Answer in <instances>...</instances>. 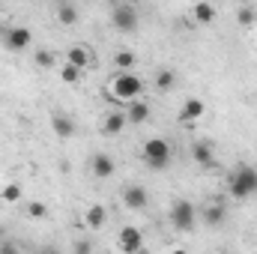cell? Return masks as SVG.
Here are the masks:
<instances>
[{
	"mask_svg": "<svg viewBox=\"0 0 257 254\" xmlns=\"http://www.w3.org/2000/svg\"><path fill=\"white\" fill-rule=\"evenodd\" d=\"M227 191H230L233 200H248L251 194H257V168L236 165L227 177Z\"/></svg>",
	"mask_w": 257,
	"mask_h": 254,
	"instance_id": "cell-1",
	"label": "cell"
},
{
	"mask_svg": "<svg viewBox=\"0 0 257 254\" xmlns=\"http://www.w3.org/2000/svg\"><path fill=\"white\" fill-rule=\"evenodd\" d=\"M141 93H144V81L128 69V72H120L114 81H111V96L117 99V102H123L128 105L132 99H141Z\"/></svg>",
	"mask_w": 257,
	"mask_h": 254,
	"instance_id": "cell-2",
	"label": "cell"
},
{
	"mask_svg": "<svg viewBox=\"0 0 257 254\" xmlns=\"http://www.w3.org/2000/svg\"><path fill=\"white\" fill-rule=\"evenodd\" d=\"M144 162L153 171H165L171 165V144L165 138H150L144 144Z\"/></svg>",
	"mask_w": 257,
	"mask_h": 254,
	"instance_id": "cell-3",
	"label": "cell"
},
{
	"mask_svg": "<svg viewBox=\"0 0 257 254\" xmlns=\"http://www.w3.org/2000/svg\"><path fill=\"white\" fill-rule=\"evenodd\" d=\"M194 221H197V209H194L192 200H177L171 206V224L180 230V233H192Z\"/></svg>",
	"mask_w": 257,
	"mask_h": 254,
	"instance_id": "cell-4",
	"label": "cell"
},
{
	"mask_svg": "<svg viewBox=\"0 0 257 254\" xmlns=\"http://www.w3.org/2000/svg\"><path fill=\"white\" fill-rule=\"evenodd\" d=\"M111 21L120 33H135L138 30V9L135 3H117L114 12H111Z\"/></svg>",
	"mask_w": 257,
	"mask_h": 254,
	"instance_id": "cell-5",
	"label": "cell"
},
{
	"mask_svg": "<svg viewBox=\"0 0 257 254\" xmlns=\"http://www.w3.org/2000/svg\"><path fill=\"white\" fill-rule=\"evenodd\" d=\"M30 42H33L30 27H6V33H3V45L9 51H24V48H30Z\"/></svg>",
	"mask_w": 257,
	"mask_h": 254,
	"instance_id": "cell-6",
	"label": "cell"
},
{
	"mask_svg": "<svg viewBox=\"0 0 257 254\" xmlns=\"http://www.w3.org/2000/svg\"><path fill=\"white\" fill-rule=\"evenodd\" d=\"M117 245L126 254H138V251H144V236H141L138 227H123L120 236H117Z\"/></svg>",
	"mask_w": 257,
	"mask_h": 254,
	"instance_id": "cell-7",
	"label": "cell"
},
{
	"mask_svg": "<svg viewBox=\"0 0 257 254\" xmlns=\"http://www.w3.org/2000/svg\"><path fill=\"white\" fill-rule=\"evenodd\" d=\"M90 171H93L96 180H108V177H114L117 165H114V159H111L108 153H96V156L90 159Z\"/></svg>",
	"mask_w": 257,
	"mask_h": 254,
	"instance_id": "cell-8",
	"label": "cell"
},
{
	"mask_svg": "<svg viewBox=\"0 0 257 254\" xmlns=\"http://www.w3.org/2000/svg\"><path fill=\"white\" fill-rule=\"evenodd\" d=\"M203 114H206L203 99H194V96H192V99H186V102H183V108H180V123H186V126H189V123H197Z\"/></svg>",
	"mask_w": 257,
	"mask_h": 254,
	"instance_id": "cell-9",
	"label": "cell"
},
{
	"mask_svg": "<svg viewBox=\"0 0 257 254\" xmlns=\"http://www.w3.org/2000/svg\"><path fill=\"white\" fill-rule=\"evenodd\" d=\"M84 224H87L90 230H102V227L108 224V209H105V203H90L87 212H84Z\"/></svg>",
	"mask_w": 257,
	"mask_h": 254,
	"instance_id": "cell-10",
	"label": "cell"
},
{
	"mask_svg": "<svg viewBox=\"0 0 257 254\" xmlns=\"http://www.w3.org/2000/svg\"><path fill=\"white\" fill-rule=\"evenodd\" d=\"M123 203H126L128 209H135V212H141V209H147V203H150V194L144 186H128L123 191Z\"/></svg>",
	"mask_w": 257,
	"mask_h": 254,
	"instance_id": "cell-11",
	"label": "cell"
},
{
	"mask_svg": "<svg viewBox=\"0 0 257 254\" xmlns=\"http://www.w3.org/2000/svg\"><path fill=\"white\" fill-rule=\"evenodd\" d=\"M200 218H203L206 227H221L224 218H227V209H224V203H209V206H203Z\"/></svg>",
	"mask_w": 257,
	"mask_h": 254,
	"instance_id": "cell-12",
	"label": "cell"
},
{
	"mask_svg": "<svg viewBox=\"0 0 257 254\" xmlns=\"http://www.w3.org/2000/svg\"><path fill=\"white\" fill-rule=\"evenodd\" d=\"M150 114H153V111H150V105H147V102H141V99H132V102H128L126 117H128V123H132V126H144V123L150 120Z\"/></svg>",
	"mask_w": 257,
	"mask_h": 254,
	"instance_id": "cell-13",
	"label": "cell"
},
{
	"mask_svg": "<svg viewBox=\"0 0 257 254\" xmlns=\"http://www.w3.org/2000/svg\"><path fill=\"white\" fill-rule=\"evenodd\" d=\"M128 117L123 114V111H111L108 117H105V123H102V135H108V138H117L123 129H126Z\"/></svg>",
	"mask_w": 257,
	"mask_h": 254,
	"instance_id": "cell-14",
	"label": "cell"
},
{
	"mask_svg": "<svg viewBox=\"0 0 257 254\" xmlns=\"http://www.w3.org/2000/svg\"><path fill=\"white\" fill-rule=\"evenodd\" d=\"M192 159L197 165H203V168H209V165H215V156H212V147L209 144H203V141H194L192 144Z\"/></svg>",
	"mask_w": 257,
	"mask_h": 254,
	"instance_id": "cell-15",
	"label": "cell"
},
{
	"mask_svg": "<svg viewBox=\"0 0 257 254\" xmlns=\"http://www.w3.org/2000/svg\"><path fill=\"white\" fill-rule=\"evenodd\" d=\"M51 129H54L57 138H72V135H75V123H72V117H66V114H54V117H51Z\"/></svg>",
	"mask_w": 257,
	"mask_h": 254,
	"instance_id": "cell-16",
	"label": "cell"
},
{
	"mask_svg": "<svg viewBox=\"0 0 257 254\" xmlns=\"http://www.w3.org/2000/svg\"><path fill=\"white\" fill-rule=\"evenodd\" d=\"M66 63L78 66V69H87V66H90V51L81 48V45H72V48L66 51Z\"/></svg>",
	"mask_w": 257,
	"mask_h": 254,
	"instance_id": "cell-17",
	"label": "cell"
},
{
	"mask_svg": "<svg viewBox=\"0 0 257 254\" xmlns=\"http://www.w3.org/2000/svg\"><path fill=\"white\" fill-rule=\"evenodd\" d=\"M194 21H200V24H212V21H215V6L206 3V0L194 3Z\"/></svg>",
	"mask_w": 257,
	"mask_h": 254,
	"instance_id": "cell-18",
	"label": "cell"
},
{
	"mask_svg": "<svg viewBox=\"0 0 257 254\" xmlns=\"http://www.w3.org/2000/svg\"><path fill=\"white\" fill-rule=\"evenodd\" d=\"M177 87V75L171 72V69H159L156 72V90L159 93H168V90H174Z\"/></svg>",
	"mask_w": 257,
	"mask_h": 254,
	"instance_id": "cell-19",
	"label": "cell"
},
{
	"mask_svg": "<svg viewBox=\"0 0 257 254\" xmlns=\"http://www.w3.org/2000/svg\"><path fill=\"white\" fill-rule=\"evenodd\" d=\"M57 21H60L63 27H75V24H78V9H75L72 3H60V6H57Z\"/></svg>",
	"mask_w": 257,
	"mask_h": 254,
	"instance_id": "cell-20",
	"label": "cell"
},
{
	"mask_svg": "<svg viewBox=\"0 0 257 254\" xmlns=\"http://www.w3.org/2000/svg\"><path fill=\"white\" fill-rule=\"evenodd\" d=\"M21 197H24V189L18 183H6L3 191H0V200H6V203H18Z\"/></svg>",
	"mask_w": 257,
	"mask_h": 254,
	"instance_id": "cell-21",
	"label": "cell"
},
{
	"mask_svg": "<svg viewBox=\"0 0 257 254\" xmlns=\"http://www.w3.org/2000/svg\"><path fill=\"white\" fill-rule=\"evenodd\" d=\"M33 63L39 66V69H54V66H57V57H54V51L42 48V51H36V54H33Z\"/></svg>",
	"mask_w": 257,
	"mask_h": 254,
	"instance_id": "cell-22",
	"label": "cell"
},
{
	"mask_svg": "<svg viewBox=\"0 0 257 254\" xmlns=\"http://www.w3.org/2000/svg\"><path fill=\"white\" fill-rule=\"evenodd\" d=\"M135 63H138L135 51H117V54H114V66H117L120 72H128V69H132Z\"/></svg>",
	"mask_w": 257,
	"mask_h": 254,
	"instance_id": "cell-23",
	"label": "cell"
},
{
	"mask_svg": "<svg viewBox=\"0 0 257 254\" xmlns=\"http://www.w3.org/2000/svg\"><path fill=\"white\" fill-rule=\"evenodd\" d=\"M81 72H84V69H78V66H72V63L60 66V78H63V84H78V81H81Z\"/></svg>",
	"mask_w": 257,
	"mask_h": 254,
	"instance_id": "cell-24",
	"label": "cell"
},
{
	"mask_svg": "<svg viewBox=\"0 0 257 254\" xmlns=\"http://www.w3.org/2000/svg\"><path fill=\"white\" fill-rule=\"evenodd\" d=\"M236 21H239V27H251L257 21V12L251 9V6H242L239 12H236Z\"/></svg>",
	"mask_w": 257,
	"mask_h": 254,
	"instance_id": "cell-25",
	"label": "cell"
},
{
	"mask_svg": "<svg viewBox=\"0 0 257 254\" xmlns=\"http://www.w3.org/2000/svg\"><path fill=\"white\" fill-rule=\"evenodd\" d=\"M27 215H30V218H45V215H48V206H45L42 200H30V203H27Z\"/></svg>",
	"mask_w": 257,
	"mask_h": 254,
	"instance_id": "cell-26",
	"label": "cell"
},
{
	"mask_svg": "<svg viewBox=\"0 0 257 254\" xmlns=\"http://www.w3.org/2000/svg\"><path fill=\"white\" fill-rule=\"evenodd\" d=\"M75 248H78V251H93V245H90V242H78Z\"/></svg>",
	"mask_w": 257,
	"mask_h": 254,
	"instance_id": "cell-27",
	"label": "cell"
},
{
	"mask_svg": "<svg viewBox=\"0 0 257 254\" xmlns=\"http://www.w3.org/2000/svg\"><path fill=\"white\" fill-rule=\"evenodd\" d=\"M0 251H15V245L12 242H0Z\"/></svg>",
	"mask_w": 257,
	"mask_h": 254,
	"instance_id": "cell-28",
	"label": "cell"
},
{
	"mask_svg": "<svg viewBox=\"0 0 257 254\" xmlns=\"http://www.w3.org/2000/svg\"><path fill=\"white\" fill-rule=\"evenodd\" d=\"M117 3H138V0H117Z\"/></svg>",
	"mask_w": 257,
	"mask_h": 254,
	"instance_id": "cell-29",
	"label": "cell"
},
{
	"mask_svg": "<svg viewBox=\"0 0 257 254\" xmlns=\"http://www.w3.org/2000/svg\"><path fill=\"white\" fill-rule=\"evenodd\" d=\"M3 33H6V27H3V24H0V36H3Z\"/></svg>",
	"mask_w": 257,
	"mask_h": 254,
	"instance_id": "cell-30",
	"label": "cell"
},
{
	"mask_svg": "<svg viewBox=\"0 0 257 254\" xmlns=\"http://www.w3.org/2000/svg\"><path fill=\"white\" fill-rule=\"evenodd\" d=\"M57 3H72V0H57Z\"/></svg>",
	"mask_w": 257,
	"mask_h": 254,
	"instance_id": "cell-31",
	"label": "cell"
}]
</instances>
